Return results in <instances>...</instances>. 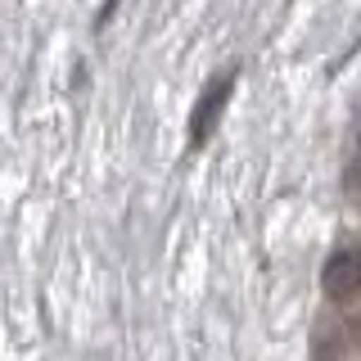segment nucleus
<instances>
[{
	"mask_svg": "<svg viewBox=\"0 0 361 361\" xmlns=\"http://www.w3.org/2000/svg\"><path fill=\"white\" fill-rule=\"evenodd\" d=\"M235 68H226V73H217L208 86H203V95L195 99V109H190V145H208V135L217 131V122H221V113L226 104H231V90H235Z\"/></svg>",
	"mask_w": 361,
	"mask_h": 361,
	"instance_id": "1",
	"label": "nucleus"
},
{
	"mask_svg": "<svg viewBox=\"0 0 361 361\" xmlns=\"http://www.w3.org/2000/svg\"><path fill=\"white\" fill-rule=\"evenodd\" d=\"M321 285L325 293H330L334 302H343V298H353V293H361V276H357V248H334L330 253V262H325L321 271Z\"/></svg>",
	"mask_w": 361,
	"mask_h": 361,
	"instance_id": "2",
	"label": "nucleus"
},
{
	"mask_svg": "<svg viewBox=\"0 0 361 361\" xmlns=\"http://www.w3.org/2000/svg\"><path fill=\"white\" fill-rule=\"evenodd\" d=\"M113 9H118V0H104V5H99V18H95V27H104V23L113 18Z\"/></svg>",
	"mask_w": 361,
	"mask_h": 361,
	"instance_id": "3",
	"label": "nucleus"
},
{
	"mask_svg": "<svg viewBox=\"0 0 361 361\" xmlns=\"http://www.w3.org/2000/svg\"><path fill=\"white\" fill-rule=\"evenodd\" d=\"M353 185L361 190V140H357V163H353Z\"/></svg>",
	"mask_w": 361,
	"mask_h": 361,
	"instance_id": "4",
	"label": "nucleus"
},
{
	"mask_svg": "<svg viewBox=\"0 0 361 361\" xmlns=\"http://www.w3.org/2000/svg\"><path fill=\"white\" fill-rule=\"evenodd\" d=\"M357 276H361V248H357Z\"/></svg>",
	"mask_w": 361,
	"mask_h": 361,
	"instance_id": "5",
	"label": "nucleus"
}]
</instances>
